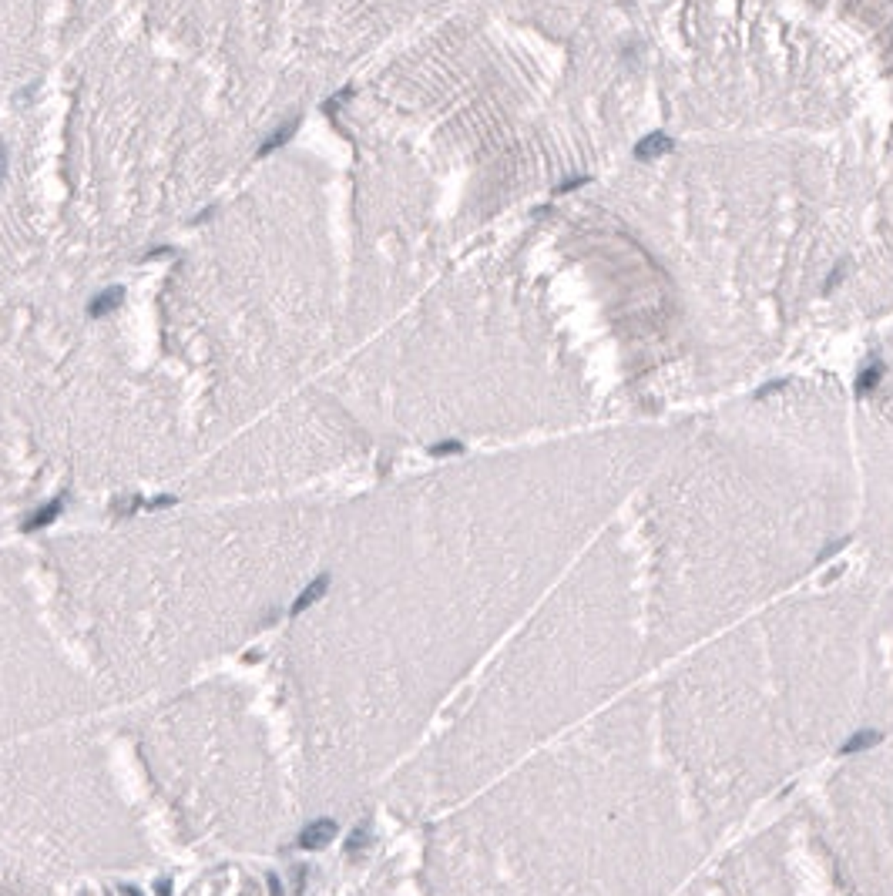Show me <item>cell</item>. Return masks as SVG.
Wrapping results in <instances>:
<instances>
[{"label":"cell","mask_w":893,"mask_h":896,"mask_svg":"<svg viewBox=\"0 0 893 896\" xmlns=\"http://www.w3.org/2000/svg\"><path fill=\"white\" fill-rule=\"evenodd\" d=\"M876 380H880V366H870V370H863V376H859L857 389H859V393H866V389H873V386H876Z\"/></svg>","instance_id":"4"},{"label":"cell","mask_w":893,"mask_h":896,"mask_svg":"<svg viewBox=\"0 0 893 896\" xmlns=\"http://www.w3.org/2000/svg\"><path fill=\"white\" fill-rule=\"evenodd\" d=\"M292 131H296V124H283V128H276V131H272V138H266V141L259 145V152H255V154H259V158H266V154L279 152V148L286 145L289 138H292Z\"/></svg>","instance_id":"3"},{"label":"cell","mask_w":893,"mask_h":896,"mask_svg":"<svg viewBox=\"0 0 893 896\" xmlns=\"http://www.w3.org/2000/svg\"><path fill=\"white\" fill-rule=\"evenodd\" d=\"M7 178V145L0 141V182Z\"/></svg>","instance_id":"6"},{"label":"cell","mask_w":893,"mask_h":896,"mask_svg":"<svg viewBox=\"0 0 893 896\" xmlns=\"http://www.w3.org/2000/svg\"><path fill=\"white\" fill-rule=\"evenodd\" d=\"M675 148V141L669 135H662V131H655V135H645L635 145V158L638 161H655V158H662V154H669Z\"/></svg>","instance_id":"1"},{"label":"cell","mask_w":893,"mask_h":896,"mask_svg":"<svg viewBox=\"0 0 893 896\" xmlns=\"http://www.w3.org/2000/svg\"><path fill=\"white\" fill-rule=\"evenodd\" d=\"M591 178H571V182H561L557 185V192H571V188H578V185H588Z\"/></svg>","instance_id":"5"},{"label":"cell","mask_w":893,"mask_h":896,"mask_svg":"<svg viewBox=\"0 0 893 896\" xmlns=\"http://www.w3.org/2000/svg\"><path fill=\"white\" fill-rule=\"evenodd\" d=\"M121 303H124V289L121 286L101 289V292L87 303V316H91V319H101V316H108V312H115Z\"/></svg>","instance_id":"2"}]
</instances>
